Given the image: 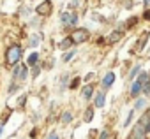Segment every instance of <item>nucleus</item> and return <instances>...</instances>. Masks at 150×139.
Listing matches in <instances>:
<instances>
[{"mask_svg": "<svg viewBox=\"0 0 150 139\" xmlns=\"http://www.w3.org/2000/svg\"><path fill=\"white\" fill-rule=\"evenodd\" d=\"M6 58H7V62H9L11 65H16V63L21 60V48H20L18 44H13V46L7 49Z\"/></svg>", "mask_w": 150, "mask_h": 139, "instance_id": "f257e3e1", "label": "nucleus"}, {"mask_svg": "<svg viewBox=\"0 0 150 139\" xmlns=\"http://www.w3.org/2000/svg\"><path fill=\"white\" fill-rule=\"evenodd\" d=\"M71 39H72L74 44H81V42H85L88 39V32L87 30H74L71 34Z\"/></svg>", "mask_w": 150, "mask_h": 139, "instance_id": "f03ea898", "label": "nucleus"}, {"mask_svg": "<svg viewBox=\"0 0 150 139\" xmlns=\"http://www.w3.org/2000/svg\"><path fill=\"white\" fill-rule=\"evenodd\" d=\"M37 14H41V16H48V14H51V2L50 0H44L42 4H39L37 6Z\"/></svg>", "mask_w": 150, "mask_h": 139, "instance_id": "7ed1b4c3", "label": "nucleus"}, {"mask_svg": "<svg viewBox=\"0 0 150 139\" xmlns=\"http://www.w3.org/2000/svg\"><path fill=\"white\" fill-rule=\"evenodd\" d=\"M145 134H146V130H145V127H143V123L139 121L136 127H134V130H132V139H145Z\"/></svg>", "mask_w": 150, "mask_h": 139, "instance_id": "20e7f679", "label": "nucleus"}, {"mask_svg": "<svg viewBox=\"0 0 150 139\" xmlns=\"http://www.w3.org/2000/svg\"><path fill=\"white\" fill-rule=\"evenodd\" d=\"M62 21H64V23H71V25H76V23H78V16L74 14V13H71V14L65 13V14L62 16Z\"/></svg>", "mask_w": 150, "mask_h": 139, "instance_id": "39448f33", "label": "nucleus"}, {"mask_svg": "<svg viewBox=\"0 0 150 139\" xmlns=\"http://www.w3.org/2000/svg\"><path fill=\"white\" fill-rule=\"evenodd\" d=\"M113 81H115V74H113V72H108V74L104 76V79H103V86H104V88H108Z\"/></svg>", "mask_w": 150, "mask_h": 139, "instance_id": "423d86ee", "label": "nucleus"}, {"mask_svg": "<svg viewBox=\"0 0 150 139\" xmlns=\"http://www.w3.org/2000/svg\"><path fill=\"white\" fill-rule=\"evenodd\" d=\"M96 107H103L104 106V92H101V93H97L96 95Z\"/></svg>", "mask_w": 150, "mask_h": 139, "instance_id": "0eeeda50", "label": "nucleus"}, {"mask_svg": "<svg viewBox=\"0 0 150 139\" xmlns=\"http://www.w3.org/2000/svg\"><path fill=\"white\" fill-rule=\"evenodd\" d=\"M141 90H143L141 83H139V81H136V83L132 85V88H131V95H138V93H139Z\"/></svg>", "mask_w": 150, "mask_h": 139, "instance_id": "6e6552de", "label": "nucleus"}, {"mask_svg": "<svg viewBox=\"0 0 150 139\" xmlns=\"http://www.w3.org/2000/svg\"><path fill=\"white\" fill-rule=\"evenodd\" d=\"M72 44H74V42H72V39H71V37H65V39L60 42V48H62V49H67V48H71Z\"/></svg>", "mask_w": 150, "mask_h": 139, "instance_id": "1a4fd4ad", "label": "nucleus"}, {"mask_svg": "<svg viewBox=\"0 0 150 139\" xmlns=\"http://www.w3.org/2000/svg\"><path fill=\"white\" fill-rule=\"evenodd\" d=\"M92 92H94V86H92V85H87V86L83 88V97H85V100H87V99H90Z\"/></svg>", "mask_w": 150, "mask_h": 139, "instance_id": "9d476101", "label": "nucleus"}, {"mask_svg": "<svg viewBox=\"0 0 150 139\" xmlns=\"http://www.w3.org/2000/svg\"><path fill=\"white\" fill-rule=\"evenodd\" d=\"M141 123H143L145 130H146V132H150V114H145V116H143V120H141Z\"/></svg>", "mask_w": 150, "mask_h": 139, "instance_id": "9b49d317", "label": "nucleus"}, {"mask_svg": "<svg viewBox=\"0 0 150 139\" xmlns=\"http://www.w3.org/2000/svg\"><path fill=\"white\" fill-rule=\"evenodd\" d=\"M148 35H150V34H148V32H145V35H143V37L138 41V49H143V48H145V42H146Z\"/></svg>", "mask_w": 150, "mask_h": 139, "instance_id": "f8f14e48", "label": "nucleus"}, {"mask_svg": "<svg viewBox=\"0 0 150 139\" xmlns=\"http://www.w3.org/2000/svg\"><path fill=\"white\" fill-rule=\"evenodd\" d=\"M120 37H122V32H120V30H117L115 34H111V35H110V42H117Z\"/></svg>", "mask_w": 150, "mask_h": 139, "instance_id": "ddd939ff", "label": "nucleus"}, {"mask_svg": "<svg viewBox=\"0 0 150 139\" xmlns=\"http://www.w3.org/2000/svg\"><path fill=\"white\" fill-rule=\"evenodd\" d=\"M37 58H39V55H37V53H32V55L28 56V65H30V67L35 65V63H37Z\"/></svg>", "mask_w": 150, "mask_h": 139, "instance_id": "4468645a", "label": "nucleus"}, {"mask_svg": "<svg viewBox=\"0 0 150 139\" xmlns=\"http://www.w3.org/2000/svg\"><path fill=\"white\" fill-rule=\"evenodd\" d=\"M138 81H139V83H141V86H143V85L148 81V72H141V74H139V78H138Z\"/></svg>", "mask_w": 150, "mask_h": 139, "instance_id": "2eb2a0df", "label": "nucleus"}, {"mask_svg": "<svg viewBox=\"0 0 150 139\" xmlns=\"http://www.w3.org/2000/svg\"><path fill=\"white\" fill-rule=\"evenodd\" d=\"M92 118H94V109L88 107L87 113H85V121H92Z\"/></svg>", "mask_w": 150, "mask_h": 139, "instance_id": "dca6fc26", "label": "nucleus"}, {"mask_svg": "<svg viewBox=\"0 0 150 139\" xmlns=\"http://www.w3.org/2000/svg\"><path fill=\"white\" fill-rule=\"evenodd\" d=\"M71 120H72V114H71L69 111H67V113H64V116H62V121H64V123H69Z\"/></svg>", "mask_w": 150, "mask_h": 139, "instance_id": "f3484780", "label": "nucleus"}, {"mask_svg": "<svg viewBox=\"0 0 150 139\" xmlns=\"http://www.w3.org/2000/svg\"><path fill=\"white\" fill-rule=\"evenodd\" d=\"M143 106H145V99H138L136 104H134V109H141Z\"/></svg>", "mask_w": 150, "mask_h": 139, "instance_id": "a211bd4d", "label": "nucleus"}, {"mask_svg": "<svg viewBox=\"0 0 150 139\" xmlns=\"http://www.w3.org/2000/svg\"><path fill=\"white\" fill-rule=\"evenodd\" d=\"M143 92H145V95H150V81H146L143 85Z\"/></svg>", "mask_w": 150, "mask_h": 139, "instance_id": "6ab92c4d", "label": "nucleus"}, {"mask_svg": "<svg viewBox=\"0 0 150 139\" xmlns=\"http://www.w3.org/2000/svg\"><path fill=\"white\" fill-rule=\"evenodd\" d=\"M72 56H74V51H71V53H65V55H64V62H69Z\"/></svg>", "mask_w": 150, "mask_h": 139, "instance_id": "aec40b11", "label": "nucleus"}, {"mask_svg": "<svg viewBox=\"0 0 150 139\" xmlns=\"http://www.w3.org/2000/svg\"><path fill=\"white\" fill-rule=\"evenodd\" d=\"M138 72H139V65H136V67H134V69H132V72H131V74H129V78H134V76H136V74H138Z\"/></svg>", "mask_w": 150, "mask_h": 139, "instance_id": "412c9836", "label": "nucleus"}, {"mask_svg": "<svg viewBox=\"0 0 150 139\" xmlns=\"http://www.w3.org/2000/svg\"><path fill=\"white\" fill-rule=\"evenodd\" d=\"M99 139H110V132H108V130H103V134H101Z\"/></svg>", "mask_w": 150, "mask_h": 139, "instance_id": "4be33fe9", "label": "nucleus"}, {"mask_svg": "<svg viewBox=\"0 0 150 139\" xmlns=\"http://www.w3.org/2000/svg\"><path fill=\"white\" fill-rule=\"evenodd\" d=\"M78 85H80V78H76V79H74V81L71 83V90H72V88H76Z\"/></svg>", "mask_w": 150, "mask_h": 139, "instance_id": "5701e85b", "label": "nucleus"}, {"mask_svg": "<svg viewBox=\"0 0 150 139\" xmlns=\"http://www.w3.org/2000/svg\"><path fill=\"white\" fill-rule=\"evenodd\" d=\"M37 42H39V37H32V39H30V44H32V46H35Z\"/></svg>", "mask_w": 150, "mask_h": 139, "instance_id": "b1692460", "label": "nucleus"}, {"mask_svg": "<svg viewBox=\"0 0 150 139\" xmlns=\"http://www.w3.org/2000/svg\"><path fill=\"white\" fill-rule=\"evenodd\" d=\"M136 21H138V20H136V18H132V20H131L129 23H125V25H127V27H132V25H136Z\"/></svg>", "mask_w": 150, "mask_h": 139, "instance_id": "393cba45", "label": "nucleus"}, {"mask_svg": "<svg viewBox=\"0 0 150 139\" xmlns=\"http://www.w3.org/2000/svg\"><path fill=\"white\" fill-rule=\"evenodd\" d=\"M131 118H132V113H129V116H127V120H125V127L131 123Z\"/></svg>", "mask_w": 150, "mask_h": 139, "instance_id": "a878e982", "label": "nucleus"}, {"mask_svg": "<svg viewBox=\"0 0 150 139\" xmlns=\"http://www.w3.org/2000/svg\"><path fill=\"white\" fill-rule=\"evenodd\" d=\"M143 18H145V20H148V21H150V11H145V14H143Z\"/></svg>", "mask_w": 150, "mask_h": 139, "instance_id": "bb28decb", "label": "nucleus"}, {"mask_svg": "<svg viewBox=\"0 0 150 139\" xmlns=\"http://www.w3.org/2000/svg\"><path fill=\"white\" fill-rule=\"evenodd\" d=\"M48 139H58V137H57V134H55V132H51V134H50V137H48Z\"/></svg>", "mask_w": 150, "mask_h": 139, "instance_id": "cd10ccee", "label": "nucleus"}, {"mask_svg": "<svg viewBox=\"0 0 150 139\" xmlns=\"http://www.w3.org/2000/svg\"><path fill=\"white\" fill-rule=\"evenodd\" d=\"M145 6H150V0H145Z\"/></svg>", "mask_w": 150, "mask_h": 139, "instance_id": "c85d7f7f", "label": "nucleus"}, {"mask_svg": "<svg viewBox=\"0 0 150 139\" xmlns=\"http://www.w3.org/2000/svg\"><path fill=\"white\" fill-rule=\"evenodd\" d=\"M0 134H2V123H0Z\"/></svg>", "mask_w": 150, "mask_h": 139, "instance_id": "c756f323", "label": "nucleus"}, {"mask_svg": "<svg viewBox=\"0 0 150 139\" xmlns=\"http://www.w3.org/2000/svg\"><path fill=\"white\" fill-rule=\"evenodd\" d=\"M148 114H150V113H148Z\"/></svg>", "mask_w": 150, "mask_h": 139, "instance_id": "7c9ffc66", "label": "nucleus"}]
</instances>
